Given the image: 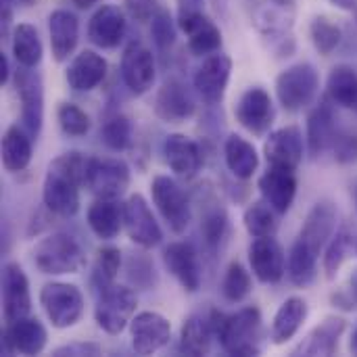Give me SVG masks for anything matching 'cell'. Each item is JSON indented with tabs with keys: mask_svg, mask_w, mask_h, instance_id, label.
<instances>
[{
	"mask_svg": "<svg viewBox=\"0 0 357 357\" xmlns=\"http://www.w3.org/2000/svg\"><path fill=\"white\" fill-rule=\"evenodd\" d=\"M86 161V155L71 151L48 165L42 184V201L54 215L73 218L79 211V188L84 186Z\"/></svg>",
	"mask_w": 357,
	"mask_h": 357,
	"instance_id": "6da1fadb",
	"label": "cell"
},
{
	"mask_svg": "<svg viewBox=\"0 0 357 357\" xmlns=\"http://www.w3.org/2000/svg\"><path fill=\"white\" fill-rule=\"evenodd\" d=\"M215 337L228 356L251 357L261 354L264 320L257 307H243L236 314H222L213 310Z\"/></svg>",
	"mask_w": 357,
	"mask_h": 357,
	"instance_id": "7a4b0ae2",
	"label": "cell"
},
{
	"mask_svg": "<svg viewBox=\"0 0 357 357\" xmlns=\"http://www.w3.org/2000/svg\"><path fill=\"white\" fill-rule=\"evenodd\" d=\"M33 264L48 276L77 274L86 266V251L75 236L52 232L33 247Z\"/></svg>",
	"mask_w": 357,
	"mask_h": 357,
	"instance_id": "3957f363",
	"label": "cell"
},
{
	"mask_svg": "<svg viewBox=\"0 0 357 357\" xmlns=\"http://www.w3.org/2000/svg\"><path fill=\"white\" fill-rule=\"evenodd\" d=\"M40 305L54 328H71L84 316V295L75 284L48 282L40 291Z\"/></svg>",
	"mask_w": 357,
	"mask_h": 357,
	"instance_id": "277c9868",
	"label": "cell"
},
{
	"mask_svg": "<svg viewBox=\"0 0 357 357\" xmlns=\"http://www.w3.org/2000/svg\"><path fill=\"white\" fill-rule=\"evenodd\" d=\"M318 88L320 77L316 67L310 63H297L276 77L278 102L291 113L303 111L307 105H312V100L318 94Z\"/></svg>",
	"mask_w": 357,
	"mask_h": 357,
	"instance_id": "5b68a950",
	"label": "cell"
},
{
	"mask_svg": "<svg viewBox=\"0 0 357 357\" xmlns=\"http://www.w3.org/2000/svg\"><path fill=\"white\" fill-rule=\"evenodd\" d=\"M138 299L130 287L113 284L98 295L94 320L107 335H121L136 316Z\"/></svg>",
	"mask_w": 357,
	"mask_h": 357,
	"instance_id": "8992f818",
	"label": "cell"
},
{
	"mask_svg": "<svg viewBox=\"0 0 357 357\" xmlns=\"http://www.w3.org/2000/svg\"><path fill=\"white\" fill-rule=\"evenodd\" d=\"M130 180H132V172H130L128 163L121 159L88 157V161H86L84 186L96 199L117 201L130 188Z\"/></svg>",
	"mask_w": 357,
	"mask_h": 357,
	"instance_id": "52a82bcc",
	"label": "cell"
},
{
	"mask_svg": "<svg viewBox=\"0 0 357 357\" xmlns=\"http://www.w3.org/2000/svg\"><path fill=\"white\" fill-rule=\"evenodd\" d=\"M151 195L155 207L163 215L169 230L176 234L186 232L192 220V211H190V201L186 192L180 188V184L169 176H155L151 182Z\"/></svg>",
	"mask_w": 357,
	"mask_h": 357,
	"instance_id": "ba28073f",
	"label": "cell"
},
{
	"mask_svg": "<svg viewBox=\"0 0 357 357\" xmlns=\"http://www.w3.org/2000/svg\"><path fill=\"white\" fill-rule=\"evenodd\" d=\"M15 90L21 102V126L31 138H38L44 123V86L33 67H21L15 71Z\"/></svg>",
	"mask_w": 357,
	"mask_h": 357,
	"instance_id": "9c48e42d",
	"label": "cell"
},
{
	"mask_svg": "<svg viewBox=\"0 0 357 357\" xmlns=\"http://www.w3.org/2000/svg\"><path fill=\"white\" fill-rule=\"evenodd\" d=\"M180 29L186 33L188 50L197 56H209L213 52H220L222 48V31L220 27L197 6L182 4L178 15Z\"/></svg>",
	"mask_w": 357,
	"mask_h": 357,
	"instance_id": "30bf717a",
	"label": "cell"
},
{
	"mask_svg": "<svg viewBox=\"0 0 357 357\" xmlns=\"http://www.w3.org/2000/svg\"><path fill=\"white\" fill-rule=\"evenodd\" d=\"M123 230L142 249H153L163 241V230L142 195H132L123 203Z\"/></svg>",
	"mask_w": 357,
	"mask_h": 357,
	"instance_id": "8fae6325",
	"label": "cell"
},
{
	"mask_svg": "<svg viewBox=\"0 0 357 357\" xmlns=\"http://www.w3.org/2000/svg\"><path fill=\"white\" fill-rule=\"evenodd\" d=\"M232 73V59L224 52H213L203 59L199 69L195 71L192 84L197 94L207 105H220L224 100L228 82Z\"/></svg>",
	"mask_w": 357,
	"mask_h": 357,
	"instance_id": "7c38bea8",
	"label": "cell"
},
{
	"mask_svg": "<svg viewBox=\"0 0 357 357\" xmlns=\"http://www.w3.org/2000/svg\"><path fill=\"white\" fill-rule=\"evenodd\" d=\"M119 73L126 84V88L132 94H146L155 79H157V65H155V54L140 42H132L119 63Z\"/></svg>",
	"mask_w": 357,
	"mask_h": 357,
	"instance_id": "4fadbf2b",
	"label": "cell"
},
{
	"mask_svg": "<svg viewBox=\"0 0 357 357\" xmlns=\"http://www.w3.org/2000/svg\"><path fill=\"white\" fill-rule=\"evenodd\" d=\"M234 115H236V121L247 132L255 136H264L266 132H270L274 117H276L272 96L261 86H251L241 94L234 107Z\"/></svg>",
	"mask_w": 357,
	"mask_h": 357,
	"instance_id": "5bb4252c",
	"label": "cell"
},
{
	"mask_svg": "<svg viewBox=\"0 0 357 357\" xmlns=\"http://www.w3.org/2000/svg\"><path fill=\"white\" fill-rule=\"evenodd\" d=\"M163 264L184 291L197 293L201 289L203 282L201 257L190 241L169 243L163 251Z\"/></svg>",
	"mask_w": 357,
	"mask_h": 357,
	"instance_id": "9a60e30c",
	"label": "cell"
},
{
	"mask_svg": "<svg viewBox=\"0 0 357 357\" xmlns=\"http://www.w3.org/2000/svg\"><path fill=\"white\" fill-rule=\"evenodd\" d=\"M132 349L138 356H153L161 351L172 339V324L165 316L157 312L136 314L130 322Z\"/></svg>",
	"mask_w": 357,
	"mask_h": 357,
	"instance_id": "2e32d148",
	"label": "cell"
},
{
	"mask_svg": "<svg viewBox=\"0 0 357 357\" xmlns=\"http://www.w3.org/2000/svg\"><path fill=\"white\" fill-rule=\"evenodd\" d=\"M31 312V293L29 280L23 268L15 261L4 264L2 268V314L4 322L10 324L29 316Z\"/></svg>",
	"mask_w": 357,
	"mask_h": 357,
	"instance_id": "e0dca14e",
	"label": "cell"
},
{
	"mask_svg": "<svg viewBox=\"0 0 357 357\" xmlns=\"http://www.w3.org/2000/svg\"><path fill=\"white\" fill-rule=\"evenodd\" d=\"M155 115L165 123H182L190 119L197 111V100L192 92L180 79H167L155 94L153 102Z\"/></svg>",
	"mask_w": 357,
	"mask_h": 357,
	"instance_id": "ac0fdd59",
	"label": "cell"
},
{
	"mask_svg": "<svg viewBox=\"0 0 357 357\" xmlns=\"http://www.w3.org/2000/svg\"><path fill=\"white\" fill-rule=\"evenodd\" d=\"M249 264L253 276L264 284H276L287 272V255L274 236L255 238L249 247Z\"/></svg>",
	"mask_w": 357,
	"mask_h": 357,
	"instance_id": "d6986e66",
	"label": "cell"
},
{
	"mask_svg": "<svg viewBox=\"0 0 357 357\" xmlns=\"http://www.w3.org/2000/svg\"><path fill=\"white\" fill-rule=\"evenodd\" d=\"M303 153H305V142L297 126H287L272 132L264 144V155L268 163L274 167H287L297 172V167L303 161Z\"/></svg>",
	"mask_w": 357,
	"mask_h": 357,
	"instance_id": "ffe728a7",
	"label": "cell"
},
{
	"mask_svg": "<svg viewBox=\"0 0 357 357\" xmlns=\"http://www.w3.org/2000/svg\"><path fill=\"white\" fill-rule=\"evenodd\" d=\"M126 31H128L126 15L115 4L98 6L88 21V40L102 50L117 48L123 42Z\"/></svg>",
	"mask_w": 357,
	"mask_h": 357,
	"instance_id": "44dd1931",
	"label": "cell"
},
{
	"mask_svg": "<svg viewBox=\"0 0 357 357\" xmlns=\"http://www.w3.org/2000/svg\"><path fill=\"white\" fill-rule=\"evenodd\" d=\"M4 354H21V356H38L46 349L48 333L38 318H21L6 324L4 335Z\"/></svg>",
	"mask_w": 357,
	"mask_h": 357,
	"instance_id": "7402d4cb",
	"label": "cell"
},
{
	"mask_svg": "<svg viewBox=\"0 0 357 357\" xmlns=\"http://www.w3.org/2000/svg\"><path fill=\"white\" fill-rule=\"evenodd\" d=\"M297 176L295 169H287V167H274L270 165L268 172L259 178L257 188L264 197V201L278 213L284 215L297 197Z\"/></svg>",
	"mask_w": 357,
	"mask_h": 357,
	"instance_id": "603a6c76",
	"label": "cell"
},
{
	"mask_svg": "<svg viewBox=\"0 0 357 357\" xmlns=\"http://www.w3.org/2000/svg\"><path fill=\"white\" fill-rule=\"evenodd\" d=\"M163 157L169 169L186 180L195 178L205 163L199 142L186 134H169L163 142Z\"/></svg>",
	"mask_w": 357,
	"mask_h": 357,
	"instance_id": "cb8c5ba5",
	"label": "cell"
},
{
	"mask_svg": "<svg viewBox=\"0 0 357 357\" xmlns=\"http://www.w3.org/2000/svg\"><path fill=\"white\" fill-rule=\"evenodd\" d=\"M107 77V61L94 50H82L75 54L65 71L67 86L73 92H90L102 84Z\"/></svg>",
	"mask_w": 357,
	"mask_h": 357,
	"instance_id": "d4e9b609",
	"label": "cell"
},
{
	"mask_svg": "<svg viewBox=\"0 0 357 357\" xmlns=\"http://www.w3.org/2000/svg\"><path fill=\"white\" fill-rule=\"evenodd\" d=\"M345 328L347 322L343 318L328 316L305 337V341H301L295 349H291V356H335Z\"/></svg>",
	"mask_w": 357,
	"mask_h": 357,
	"instance_id": "484cf974",
	"label": "cell"
},
{
	"mask_svg": "<svg viewBox=\"0 0 357 357\" xmlns=\"http://www.w3.org/2000/svg\"><path fill=\"white\" fill-rule=\"evenodd\" d=\"M48 33H50V50L52 59L56 63L67 61L79 40V19L67 10V8H56L48 17Z\"/></svg>",
	"mask_w": 357,
	"mask_h": 357,
	"instance_id": "4316f807",
	"label": "cell"
},
{
	"mask_svg": "<svg viewBox=\"0 0 357 357\" xmlns=\"http://www.w3.org/2000/svg\"><path fill=\"white\" fill-rule=\"evenodd\" d=\"M337 232V209L333 203H316L307 213L303 228L299 232V241L305 243L312 251L322 253L333 234Z\"/></svg>",
	"mask_w": 357,
	"mask_h": 357,
	"instance_id": "83f0119b",
	"label": "cell"
},
{
	"mask_svg": "<svg viewBox=\"0 0 357 357\" xmlns=\"http://www.w3.org/2000/svg\"><path fill=\"white\" fill-rule=\"evenodd\" d=\"M295 0H268L257 13V27L264 36L278 42L293 40L291 29L295 23Z\"/></svg>",
	"mask_w": 357,
	"mask_h": 357,
	"instance_id": "f1b7e54d",
	"label": "cell"
},
{
	"mask_svg": "<svg viewBox=\"0 0 357 357\" xmlns=\"http://www.w3.org/2000/svg\"><path fill=\"white\" fill-rule=\"evenodd\" d=\"M213 339H218L215 337L213 310L209 312V316L192 314L182 324V331H180V351L192 357L207 356L211 351Z\"/></svg>",
	"mask_w": 357,
	"mask_h": 357,
	"instance_id": "f546056e",
	"label": "cell"
},
{
	"mask_svg": "<svg viewBox=\"0 0 357 357\" xmlns=\"http://www.w3.org/2000/svg\"><path fill=\"white\" fill-rule=\"evenodd\" d=\"M337 126H335V113L333 105L328 100H322L307 117V151L316 159L324 151L333 149V142L337 138Z\"/></svg>",
	"mask_w": 357,
	"mask_h": 357,
	"instance_id": "4dcf8cb0",
	"label": "cell"
},
{
	"mask_svg": "<svg viewBox=\"0 0 357 357\" xmlns=\"http://www.w3.org/2000/svg\"><path fill=\"white\" fill-rule=\"evenodd\" d=\"M88 228L100 241H113L123 228V205L113 199H98L86 213Z\"/></svg>",
	"mask_w": 357,
	"mask_h": 357,
	"instance_id": "1f68e13d",
	"label": "cell"
},
{
	"mask_svg": "<svg viewBox=\"0 0 357 357\" xmlns=\"http://www.w3.org/2000/svg\"><path fill=\"white\" fill-rule=\"evenodd\" d=\"M310 307L307 301L301 297H289L278 312L274 314L272 320V343L274 345H284L289 343L303 326V322L307 320Z\"/></svg>",
	"mask_w": 357,
	"mask_h": 357,
	"instance_id": "d6a6232c",
	"label": "cell"
},
{
	"mask_svg": "<svg viewBox=\"0 0 357 357\" xmlns=\"http://www.w3.org/2000/svg\"><path fill=\"white\" fill-rule=\"evenodd\" d=\"M224 161L230 174L238 180H249L259 167L257 149L243 136L230 134L224 142Z\"/></svg>",
	"mask_w": 357,
	"mask_h": 357,
	"instance_id": "836d02e7",
	"label": "cell"
},
{
	"mask_svg": "<svg viewBox=\"0 0 357 357\" xmlns=\"http://www.w3.org/2000/svg\"><path fill=\"white\" fill-rule=\"evenodd\" d=\"M31 140L33 138L23 126L6 128L2 136V165L6 172L17 174V172L27 169V165L31 163V155H33Z\"/></svg>",
	"mask_w": 357,
	"mask_h": 357,
	"instance_id": "e575fe53",
	"label": "cell"
},
{
	"mask_svg": "<svg viewBox=\"0 0 357 357\" xmlns=\"http://www.w3.org/2000/svg\"><path fill=\"white\" fill-rule=\"evenodd\" d=\"M318 259H320V253L312 251L305 243L297 238L287 259V272H289L291 282L301 289L310 287L318 278Z\"/></svg>",
	"mask_w": 357,
	"mask_h": 357,
	"instance_id": "d590c367",
	"label": "cell"
},
{
	"mask_svg": "<svg viewBox=\"0 0 357 357\" xmlns=\"http://www.w3.org/2000/svg\"><path fill=\"white\" fill-rule=\"evenodd\" d=\"M13 56L21 67H38L44 54L38 29L31 23H19L10 33Z\"/></svg>",
	"mask_w": 357,
	"mask_h": 357,
	"instance_id": "8d00e7d4",
	"label": "cell"
},
{
	"mask_svg": "<svg viewBox=\"0 0 357 357\" xmlns=\"http://www.w3.org/2000/svg\"><path fill=\"white\" fill-rule=\"evenodd\" d=\"M328 100L357 113V69L351 65H337L326 82Z\"/></svg>",
	"mask_w": 357,
	"mask_h": 357,
	"instance_id": "74e56055",
	"label": "cell"
},
{
	"mask_svg": "<svg viewBox=\"0 0 357 357\" xmlns=\"http://www.w3.org/2000/svg\"><path fill=\"white\" fill-rule=\"evenodd\" d=\"M121 270V251L117 247H102L96 253L92 272H90V287L96 295L107 291L115 284V278Z\"/></svg>",
	"mask_w": 357,
	"mask_h": 357,
	"instance_id": "f35d334b",
	"label": "cell"
},
{
	"mask_svg": "<svg viewBox=\"0 0 357 357\" xmlns=\"http://www.w3.org/2000/svg\"><path fill=\"white\" fill-rule=\"evenodd\" d=\"M201 234L207 251L215 253L228 234V213L220 203H211L205 207L201 218Z\"/></svg>",
	"mask_w": 357,
	"mask_h": 357,
	"instance_id": "ab89813d",
	"label": "cell"
},
{
	"mask_svg": "<svg viewBox=\"0 0 357 357\" xmlns=\"http://www.w3.org/2000/svg\"><path fill=\"white\" fill-rule=\"evenodd\" d=\"M243 222L247 232L253 238H261V236H274L278 230V220H276V211L266 203V201H255L251 203L245 213H243Z\"/></svg>",
	"mask_w": 357,
	"mask_h": 357,
	"instance_id": "60d3db41",
	"label": "cell"
},
{
	"mask_svg": "<svg viewBox=\"0 0 357 357\" xmlns=\"http://www.w3.org/2000/svg\"><path fill=\"white\" fill-rule=\"evenodd\" d=\"M253 291V280H251V274L249 270L238 264V261H232L226 272H224V278H222V295L226 301L230 303H243Z\"/></svg>",
	"mask_w": 357,
	"mask_h": 357,
	"instance_id": "b9f144b4",
	"label": "cell"
},
{
	"mask_svg": "<svg viewBox=\"0 0 357 357\" xmlns=\"http://www.w3.org/2000/svg\"><path fill=\"white\" fill-rule=\"evenodd\" d=\"M100 140L107 149L121 153L132 146L134 140V126L126 115H113L109 117L100 128Z\"/></svg>",
	"mask_w": 357,
	"mask_h": 357,
	"instance_id": "7bdbcfd3",
	"label": "cell"
},
{
	"mask_svg": "<svg viewBox=\"0 0 357 357\" xmlns=\"http://www.w3.org/2000/svg\"><path fill=\"white\" fill-rule=\"evenodd\" d=\"M351 247H354V238H351L347 228L333 234V238L326 245V253H324V261H322V268H324V274L328 280L337 278V274H339L343 261L347 259Z\"/></svg>",
	"mask_w": 357,
	"mask_h": 357,
	"instance_id": "ee69618b",
	"label": "cell"
},
{
	"mask_svg": "<svg viewBox=\"0 0 357 357\" xmlns=\"http://www.w3.org/2000/svg\"><path fill=\"white\" fill-rule=\"evenodd\" d=\"M310 38H312L314 48L320 54L328 56L339 48L343 33H341V27L333 23L328 17H316L310 25Z\"/></svg>",
	"mask_w": 357,
	"mask_h": 357,
	"instance_id": "f6af8a7d",
	"label": "cell"
},
{
	"mask_svg": "<svg viewBox=\"0 0 357 357\" xmlns=\"http://www.w3.org/2000/svg\"><path fill=\"white\" fill-rule=\"evenodd\" d=\"M56 121L67 136L79 138L90 132V117L73 102H61L56 109Z\"/></svg>",
	"mask_w": 357,
	"mask_h": 357,
	"instance_id": "bcb514c9",
	"label": "cell"
},
{
	"mask_svg": "<svg viewBox=\"0 0 357 357\" xmlns=\"http://www.w3.org/2000/svg\"><path fill=\"white\" fill-rule=\"evenodd\" d=\"M128 280L138 287V289H153L157 284V274H155V264L146 253H132L126 266Z\"/></svg>",
	"mask_w": 357,
	"mask_h": 357,
	"instance_id": "7dc6e473",
	"label": "cell"
},
{
	"mask_svg": "<svg viewBox=\"0 0 357 357\" xmlns=\"http://www.w3.org/2000/svg\"><path fill=\"white\" fill-rule=\"evenodd\" d=\"M151 36H153L155 46H157L161 52L169 50V48L176 44V36H178L176 23H174L172 15H169L165 8H159V10L155 13V17L151 19Z\"/></svg>",
	"mask_w": 357,
	"mask_h": 357,
	"instance_id": "c3c4849f",
	"label": "cell"
},
{
	"mask_svg": "<svg viewBox=\"0 0 357 357\" xmlns=\"http://www.w3.org/2000/svg\"><path fill=\"white\" fill-rule=\"evenodd\" d=\"M335 159L343 165L357 161V134L351 132H337V138L333 142Z\"/></svg>",
	"mask_w": 357,
	"mask_h": 357,
	"instance_id": "681fc988",
	"label": "cell"
},
{
	"mask_svg": "<svg viewBox=\"0 0 357 357\" xmlns=\"http://www.w3.org/2000/svg\"><path fill=\"white\" fill-rule=\"evenodd\" d=\"M123 4L130 17L136 19L138 23L151 21L155 13L159 10V0H123Z\"/></svg>",
	"mask_w": 357,
	"mask_h": 357,
	"instance_id": "f907efd6",
	"label": "cell"
},
{
	"mask_svg": "<svg viewBox=\"0 0 357 357\" xmlns=\"http://www.w3.org/2000/svg\"><path fill=\"white\" fill-rule=\"evenodd\" d=\"M333 301H335L337 307H343V310H349V312L357 310V268L349 276L347 289L339 291L337 295H333Z\"/></svg>",
	"mask_w": 357,
	"mask_h": 357,
	"instance_id": "816d5d0a",
	"label": "cell"
},
{
	"mask_svg": "<svg viewBox=\"0 0 357 357\" xmlns=\"http://www.w3.org/2000/svg\"><path fill=\"white\" fill-rule=\"evenodd\" d=\"M100 345L96 343H69L52 351V356H100Z\"/></svg>",
	"mask_w": 357,
	"mask_h": 357,
	"instance_id": "f5cc1de1",
	"label": "cell"
},
{
	"mask_svg": "<svg viewBox=\"0 0 357 357\" xmlns=\"http://www.w3.org/2000/svg\"><path fill=\"white\" fill-rule=\"evenodd\" d=\"M331 4H335L337 8L341 10H347V13H354L357 19V0H328Z\"/></svg>",
	"mask_w": 357,
	"mask_h": 357,
	"instance_id": "db71d44e",
	"label": "cell"
},
{
	"mask_svg": "<svg viewBox=\"0 0 357 357\" xmlns=\"http://www.w3.org/2000/svg\"><path fill=\"white\" fill-rule=\"evenodd\" d=\"M0 82L2 84H6L8 82V77H10V65H8V59H6V54H2L0 56Z\"/></svg>",
	"mask_w": 357,
	"mask_h": 357,
	"instance_id": "11a10c76",
	"label": "cell"
},
{
	"mask_svg": "<svg viewBox=\"0 0 357 357\" xmlns=\"http://www.w3.org/2000/svg\"><path fill=\"white\" fill-rule=\"evenodd\" d=\"M96 2H100V0H73V4H77L79 8H90Z\"/></svg>",
	"mask_w": 357,
	"mask_h": 357,
	"instance_id": "9f6ffc18",
	"label": "cell"
},
{
	"mask_svg": "<svg viewBox=\"0 0 357 357\" xmlns=\"http://www.w3.org/2000/svg\"><path fill=\"white\" fill-rule=\"evenodd\" d=\"M349 349H351V354L357 356V328L354 331V335H351V343H349Z\"/></svg>",
	"mask_w": 357,
	"mask_h": 357,
	"instance_id": "6f0895ef",
	"label": "cell"
},
{
	"mask_svg": "<svg viewBox=\"0 0 357 357\" xmlns=\"http://www.w3.org/2000/svg\"><path fill=\"white\" fill-rule=\"evenodd\" d=\"M17 4H23V6H29V4H33V0H15Z\"/></svg>",
	"mask_w": 357,
	"mask_h": 357,
	"instance_id": "680465c9",
	"label": "cell"
},
{
	"mask_svg": "<svg viewBox=\"0 0 357 357\" xmlns=\"http://www.w3.org/2000/svg\"><path fill=\"white\" fill-rule=\"evenodd\" d=\"M356 253H357V241H356Z\"/></svg>",
	"mask_w": 357,
	"mask_h": 357,
	"instance_id": "91938a15",
	"label": "cell"
},
{
	"mask_svg": "<svg viewBox=\"0 0 357 357\" xmlns=\"http://www.w3.org/2000/svg\"><path fill=\"white\" fill-rule=\"evenodd\" d=\"M195 2H199V0H195Z\"/></svg>",
	"mask_w": 357,
	"mask_h": 357,
	"instance_id": "94428289",
	"label": "cell"
}]
</instances>
